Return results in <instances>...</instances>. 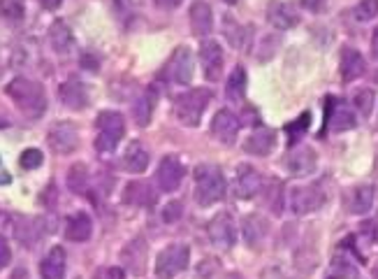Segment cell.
<instances>
[{
	"label": "cell",
	"instance_id": "cell-1",
	"mask_svg": "<svg viewBox=\"0 0 378 279\" xmlns=\"http://www.w3.org/2000/svg\"><path fill=\"white\" fill-rule=\"evenodd\" d=\"M7 96L14 100L21 115L28 119H37L47 112V93H44V86L33 79L14 77L10 84H7Z\"/></svg>",
	"mask_w": 378,
	"mask_h": 279
},
{
	"label": "cell",
	"instance_id": "cell-2",
	"mask_svg": "<svg viewBox=\"0 0 378 279\" xmlns=\"http://www.w3.org/2000/svg\"><path fill=\"white\" fill-rule=\"evenodd\" d=\"M225 195V177L218 165L202 163L195 168V202L200 207L216 205Z\"/></svg>",
	"mask_w": 378,
	"mask_h": 279
},
{
	"label": "cell",
	"instance_id": "cell-3",
	"mask_svg": "<svg viewBox=\"0 0 378 279\" xmlns=\"http://www.w3.org/2000/svg\"><path fill=\"white\" fill-rule=\"evenodd\" d=\"M211 89H191L186 93H179L175 98V117L179 119V124L184 126H200L202 115L207 110V105L211 103Z\"/></svg>",
	"mask_w": 378,
	"mask_h": 279
},
{
	"label": "cell",
	"instance_id": "cell-4",
	"mask_svg": "<svg viewBox=\"0 0 378 279\" xmlns=\"http://www.w3.org/2000/svg\"><path fill=\"white\" fill-rule=\"evenodd\" d=\"M95 126H97V138H95V149L102 154L114 152L116 145L121 142L126 133V119L119 112H100L95 117Z\"/></svg>",
	"mask_w": 378,
	"mask_h": 279
},
{
	"label": "cell",
	"instance_id": "cell-5",
	"mask_svg": "<svg viewBox=\"0 0 378 279\" xmlns=\"http://www.w3.org/2000/svg\"><path fill=\"white\" fill-rule=\"evenodd\" d=\"M188 259H191V249L186 245H170L165 247L156 259V275L161 279H172L186 270Z\"/></svg>",
	"mask_w": 378,
	"mask_h": 279
},
{
	"label": "cell",
	"instance_id": "cell-6",
	"mask_svg": "<svg viewBox=\"0 0 378 279\" xmlns=\"http://www.w3.org/2000/svg\"><path fill=\"white\" fill-rule=\"evenodd\" d=\"M325 205V191L318 184H304V186H295L290 193V207L295 214H311L318 212Z\"/></svg>",
	"mask_w": 378,
	"mask_h": 279
},
{
	"label": "cell",
	"instance_id": "cell-7",
	"mask_svg": "<svg viewBox=\"0 0 378 279\" xmlns=\"http://www.w3.org/2000/svg\"><path fill=\"white\" fill-rule=\"evenodd\" d=\"M325 103H328L325 105V126L328 128H332L335 133H344L358 126V119H355L353 110L344 100H337L335 96H330Z\"/></svg>",
	"mask_w": 378,
	"mask_h": 279
},
{
	"label": "cell",
	"instance_id": "cell-8",
	"mask_svg": "<svg viewBox=\"0 0 378 279\" xmlns=\"http://www.w3.org/2000/svg\"><path fill=\"white\" fill-rule=\"evenodd\" d=\"M165 79L175 82V84H191L193 79V56L188 47H177L175 54L168 61V67L163 72Z\"/></svg>",
	"mask_w": 378,
	"mask_h": 279
},
{
	"label": "cell",
	"instance_id": "cell-9",
	"mask_svg": "<svg viewBox=\"0 0 378 279\" xmlns=\"http://www.w3.org/2000/svg\"><path fill=\"white\" fill-rule=\"evenodd\" d=\"M207 233H209V240L218 249H230L237 242V226H234V219L230 212H221L211 219L207 226Z\"/></svg>",
	"mask_w": 378,
	"mask_h": 279
},
{
	"label": "cell",
	"instance_id": "cell-10",
	"mask_svg": "<svg viewBox=\"0 0 378 279\" xmlns=\"http://www.w3.org/2000/svg\"><path fill=\"white\" fill-rule=\"evenodd\" d=\"M49 147L56 154H72L79 147V131L72 122H56L49 131Z\"/></svg>",
	"mask_w": 378,
	"mask_h": 279
},
{
	"label": "cell",
	"instance_id": "cell-11",
	"mask_svg": "<svg viewBox=\"0 0 378 279\" xmlns=\"http://www.w3.org/2000/svg\"><path fill=\"white\" fill-rule=\"evenodd\" d=\"M184 175H186L184 163H181L177 156H165L161 165H158L156 182L161 186V191L172 193L181 186V182H184Z\"/></svg>",
	"mask_w": 378,
	"mask_h": 279
},
{
	"label": "cell",
	"instance_id": "cell-12",
	"mask_svg": "<svg viewBox=\"0 0 378 279\" xmlns=\"http://www.w3.org/2000/svg\"><path fill=\"white\" fill-rule=\"evenodd\" d=\"M262 188V175L253 165H239L237 175L232 179V193L239 200H251L255 193Z\"/></svg>",
	"mask_w": 378,
	"mask_h": 279
},
{
	"label": "cell",
	"instance_id": "cell-13",
	"mask_svg": "<svg viewBox=\"0 0 378 279\" xmlns=\"http://www.w3.org/2000/svg\"><path fill=\"white\" fill-rule=\"evenodd\" d=\"M223 47L216 40H204L200 47V63H202V72L209 82H218L223 74Z\"/></svg>",
	"mask_w": 378,
	"mask_h": 279
},
{
	"label": "cell",
	"instance_id": "cell-14",
	"mask_svg": "<svg viewBox=\"0 0 378 279\" xmlns=\"http://www.w3.org/2000/svg\"><path fill=\"white\" fill-rule=\"evenodd\" d=\"M121 261L123 266L130 270L135 275H142L147 270V263H149V247H147V240L144 238H135L130 240L123 249H121Z\"/></svg>",
	"mask_w": 378,
	"mask_h": 279
},
{
	"label": "cell",
	"instance_id": "cell-15",
	"mask_svg": "<svg viewBox=\"0 0 378 279\" xmlns=\"http://www.w3.org/2000/svg\"><path fill=\"white\" fill-rule=\"evenodd\" d=\"M211 135L230 147L239 135V119L230 110H218L214 119H211Z\"/></svg>",
	"mask_w": 378,
	"mask_h": 279
},
{
	"label": "cell",
	"instance_id": "cell-16",
	"mask_svg": "<svg viewBox=\"0 0 378 279\" xmlns=\"http://www.w3.org/2000/svg\"><path fill=\"white\" fill-rule=\"evenodd\" d=\"M316 165H318V156H316L313 149L306 147V145L292 149V152L288 154V158H285V168H288V172L295 177L311 175V172L316 170Z\"/></svg>",
	"mask_w": 378,
	"mask_h": 279
},
{
	"label": "cell",
	"instance_id": "cell-17",
	"mask_svg": "<svg viewBox=\"0 0 378 279\" xmlns=\"http://www.w3.org/2000/svg\"><path fill=\"white\" fill-rule=\"evenodd\" d=\"M58 98L63 100L65 108H70V110H84L90 103L86 84L84 82H79L77 77H70L65 84L58 86Z\"/></svg>",
	"mask_w": 378,
	"mask_h": 279
},
{
	"label": "cell",
	"instance_id": "cell-18",
	"mask_svg": "<svg viewBox=\"0 0 378 279\" xmlns=\"http://www.w3.org/2000/svg\"><path fill=\"white\" fill-rule=\"evenodd\" d=\"M276 147V133L271 128H255V131L248 135V140L244 142V152L253 156H269Z\"/></svg>",
	"mask_w": 378,
	"mask_h": 279
},
{
	"label": "cell",
	"instance_id": "cell-19",
	"mask_svg": "<svg viewBox=\"0 0 378 279\" xmlns=\"http://www.w3.org/2000/svg\"><path fill=\"white\" fill-rule=\"evenodd\" d=\"M339 70H342V79L346 82V84H349V82H355L367 70L365 56H362L358 49L344 47L342 49V61H339Z\"/></svg>",
	"mask_w": 378,
	"mask_h": 279
},
{
	"label": "cell",
	"instance_id": "cell-20",
	"mask_svg": "<svg viewBox=\"0 0 378 279\" xmlns=\"http://www.w3.org/2000/svg\"><path fill=\"white\" fill-rule=\"evenodd\" d=\"M123 202L126 205H135V207H154L156 205V193H154V188H151V184L135 179V182H130L126 186Z\"/></svg>",
	"mask_w": 378,
	"mask_h": 279
},
{
	"label": "cell",
	"instance_id": "cell-21",
	"mask_svg": "<svg viewBox=\"0 0 378 279\" xmlns=\"http://www.w3.org/2000/svg\"><path fill=\"white\" fill-rule=\"evenodd\" d=\"M267 17L269 21L274 24L276 28L281 31H288V28L297 26L299 24V14H297V7L292 3H269L267 7Z\"/></svg>",
	"mask_w": 378,
	"mask_h": 279
},
{
	"label": "cell",
	"instance_id": "cell-22",
	"mask_svg": "<svg viewBox=\"0 0 378 279\" xmlns=\"http://www.w3.org/2000/svg\"><path fill=\"white\" fill-rule=\"evenodd\" d=\"M40 275H42V279H63L65 277V249L63 247H54L40 261Z\"/></svg>",
	"mask_w": 378,
	"mask_h": 279
},
{
	"label": "cell",
	"instance_id": "cell-23",
	"mask_svg": "<svg viewBox=\"0 0 378 279\" xmlns=\"http://www.w3.org/2000/svg\"><path fill=\"white\" fill-rule=\"evenodd\" d=\"M121 165H123V170L133 172V175H142V172L149 168V152L140 142H133V145L126 149L123 158H121Z\"/></svg>",
	"mask_w": 378,
	"mask_h": 279
},
{
	"label": "cell",
	"instance_id": "cell-24",
	"mask_svg": "<svg viewBox=\"0 0 378 279\" xmlns=\"http://www.w3.org/2000/svg\"><path fill=\"white\" fill-rule=\"evenodd\" d=\"M90 233H93V221H90L88 214L79 212V214H72L67 219V226H65L67 240H72V242H86L90 238Z\"/></svg>",
	"mask_w": 378,
	"mask_h": 279
},
{
	"label": "cell",
	"instance_id": "cell-25",
	"mask_svg": "<svg viewBox=\"0 0 378 279\" xmlns=\"http://www.w3.org/2000/svg\"><path fill=\"white\" fill-rule=\"evenodd\" d=\"M156 100H158V91L154 86H149L144 93H142L137 100L133 105V117L135 122L140 126H149L151 122V115H154V108H156Z\"/></svg>",
	"mask_w": 378,
	"mask_h": 279
},
{
	"label": "cell",
	"instance_id": "cell-26",
	"mask_svg": "<svg viewBox=\"0 0 378 279\" xmlns=\"http://www.w3.org/2000/svg\"><path fill=\"white\" fill-rule=\"evenodd\" d=\"M214 24V14H211V5L207 3H193L191 5V28L195 35H207Z\"/></svg>",
	"mask_w": 378,
	"mask_h": 279
},
{
	"label": "cell",
	"instance_id": "cell-27",
	"mask_svg": "<svg viewBox=\"0 0 378 279\" xmlns=\"http://www.w3.org/2000/svg\"><path fill=\"white\" fill-rule=\"evenodd\" d=\"M374 205V188L372 186H358L351 191L349 209L353 214H367Z\"/></svg>",
	"mask_w": 378,
	"mask_h": 279
},
{
	"label": "cell",
	"instance_id": "cell-28",
	"mask_svg": "<svg viewBox=\"0 0 378 279\" xmlns=\"http://www.w3.org/2000/svg\"><path fill=\"white\" fill-rule=\"evenodd\" d=\"M264 233H267V221L260 219L258 214H248L244 219V238L248 247H258L264 240Z\"/></svg>",
	"mask_w": 378,
	"mask_h": 279
},
{
	"label": "cell",
	"instance_id": "cell-29",
	"mask_svg": "<svg viewBox=\"0 0 378 279\" xmlns=\"http://www.w3.org/2000/svg\"><path fill=\"white\" fill-rule=\"evenodd\" d=\"M223 26H225V31H223V33H225V37H228V40H230L232 47H237V49L248 47V40H251V28L239 26L232 17H228V14H225Z\"/></svg>",
	"mask_w": 378,
	"mask_h": 279
},
{
	"label": "cell",
	"instance_id": "cell-30",
	"mask_svg": "<svg viewBox=\"0 0 378 279\" xmlns=\"http://www.w3.org/2000/svg\"><path fill=\"white\" fill-rule=\"evenodd\" d=\"M225 93L232 103H241L246 96V70L241 65H237L234 70L230 72L228 77V86H225Z\"/></svg>",
	"mask_w": 378,
	"mask_h": 279
},
{
	"label": "cell",
	"instance_id": "cell-31",
	"mask_svg": "<svg viewBox=\"0 0 378 279\" xmlns=\"http://www.w3.org/2000/svg\"><path fill=\"white\" fill-rule=\"evenodd\" d=\"M49 37H51V44H54V49L58 51V54H67L74 44V37L70 33V28H67V24H63V21H56V24L51 26Z\"/></svg>",
	"mask_w": 378,
	"mask_h": 279
},
{
	"label": "cell",
	"instance_id": "cell-32",
	"mask_svg": "<svg viewBox=\"0 0 378 279\" xmlns=\"http://www.w3.org/2000/svg\"><path fill=\"white\" fill-rule=\"evenodd\" d=\"M88 184H90V177H88L86 165L84 163L72 165L70 172H67V186H70V191L72 193H86Z\"/></svg>",
	"mask_w": 378,
	"mask_h": 279
},
{
	"label": "cell",
	"instance_id": "cell-33",
	"mask_svg": "<svg viewBox=\"0 0 378 279\" xmlns=\"http://www.w3.org/2000/svg\"><path fill=\"white\" fill-rule=\"evenodd\" d=\"M309 124H311V115H309V112H304V115L295 119L292 124L285 126V133H288L290 145H295V142H297V140L302 138V135H304V133L309 131Z\"/></svg>",
	"mask_w": 378,
	"mask_h": 279
},
{
	"label": "cell",
	"instance_id": "cell-34",
	"mask_svg": "<svg viewBox=\"0 0 378 279\" xmlns=\"http://www.w3.org/2000/svg\"><path fill=\"white\" fill-rule=\"evenodd\" d=\"M353 103H355V110H358L362 117H369L374 108V91L372 89H362V91L353 96Z\"/></svg>",
	"mask_w": 378,
	"mask_h": 279
},
{
	"label": "cell",
	"instance_id": "cell-35",
	"mask_svg": "<svg viewBox=\"0 0 378 279\" xmlns=\"http://www.w3.org/2000/svg\"><path fill=\"white\" fill-rule=\"evenodd\" d=\"M19 163H21V168H24V170H37L44 163V156H42L40 149H26V152L21 154V158H19Z\"/></svg>",
	"mask_w": 378,
	"mask_h": 279
},
{
	"label": "cell",
	"instance_id": "cell-36",
	"mask_svg": "<svg viewBox=\"0 0 378 279\" xmlns=\"http://www.w3.org/2000/svg\"><path fill=\"white\" fill-rule=\"evenodd\" d=\"M376 14H378V3H376V0L360 3V5H355V10H353V17L358 21H369V19H374Z\"/></svg>",
	"mask_w": 378,
	"mask_h": 279
},
{
	"label": "cell",
	"instance_id": "cell-37",
	"mask_svg": "<svg viewBox=\"0 0 378 279\" xmlns=\"http://www.w3.org/2000/svg\"><path fill=\"white\" fill-rule=\"evenodd\" d=\"M0 10H3V17L17 21V19H24L26 7L21 3H12V0H7V3H0Z\"/></svg>",
	"mask_w": 378,
	"mask_h": 279
},
{
	"label": "cell",
	"instance_id": "cell-38",
	"mask_svg": "<svg viewBox=\"0 0 378 279\" xmlns=\"http://www.w3.org/2000/svg\"><path fill=\"white\" fill-rule=\"evenodd\" d=\"M181 209H184V207H181V202H177V200L170 202V205L163 209V221L165 223H175L177 219L181 216Z\"/></svg>",
	"mask_w": 378,
	"mask_h": 279
},
{
	"label": "cell",
	"instance_id": "cell-39",
	"mask_svg": "<svg viewBox=\"0 0 378 279\" xmlns=\"http://www.w3.org/2000/svg\"><path fill=\"white\" fill-rule=\"evenodd\" d=\"M93 279H126V273L121 268H102Z\"/></svg>",
	"mask_w": 378,
	"mask_h": 279
},
{
	"label": "cell",
	"instance_id": "cell-40",
	"mask_svg": "<svg viewBox=\"0 0 378 279\" xmlns=\"http://www.w3.org/2000/svg\"><path fill=\"white\" fill-rule=\"evenodd\" d=\"M362 233L369 235L372 242H378V219H372V221H367L365 226H362Z\"/></svg>",
	"mask_w": 378,
	"mask_h": 279
},
{
	"label": "cell",
	"instance_id": "cell-41",
	"mask_svg": "<svg viewBox=\"0 0 378 279\" xmlns=\"http://www.w3.org/2000/svg\"><path fill=\"white\" fill-rule=\"evenodd\" d=\"M12 259V252H10V245H7V240L0 235V268H5L7 263Z\"/></svg>",
	"mask_w": 378,
	"mask_h": 279
},
{
	"label": "cell",
	"instance_id": "cell-42",
	"mask_svg": "<svg viewBox=\"0 0 378 279\" xmlns=\"http://www.w3.org/2000/svg\"><path fill=\"white\" fill-rule=\"evenodd\" d=\"M10 279H28V270H26V268H17V270L12 273Z\"/></svg>",
	"mask_w": 378,
	"mask_h": 279
},
{
	"label": "cell",
	"instance_id": "cell-43",
	"mask_svg": "<svg viewBox=\"0 0 378 279\" xmlns=\"http://www.w3.org/2000/svg\"><path fill=\"white\" fill-rule=\"evenodd\" d=\"M302 7H309V10H325V3H302Z\"/></svg>",
	"mask_w": 378,
	"mask_h": 279
},
{
	"label": "cell",
	"instance_id": "cell-44",
	"mask_svg": "<svg viewBox=\"0 0 378 279\" xmlns=\"http://www.w3.org/2000/svg\"><path fill=\"white\" fill-rule=\"evenodd\" d=\"M372 49H374V56H378V28L374 31V37H372Z\"/></svg>",
	"mask_w": 378,
	"mask_h": 279
},
{
	"label": "cell",
	"instance_id": "cell-45",
	"mask_svg": "<svg viewBox=\"0 0 378 279\" xmlns=\"http://www.w3.org/2000/svg\"><path fill=\"white\" fill-rule=\"evenodd\" d=\"M3 182H5V184L10 182V175H0V184H3Z\"/></svg>",
	"mask_w": 378,
	"mask_h": 279
},
{
	"label": "cell",
	"instance_id": "cell-46",
	"mask_svg": "<svg viewBox=\"0 0 378 279\" xmlns=\"http://www.w3.org/2000/svg\"><path fill=\"white\" fill-rule=\"evenodd\" d=\"M376 277H378V273H376Z\"/></svg>",
	"mask_w": 378,
	"mask_h": 279
}]
</instances>
